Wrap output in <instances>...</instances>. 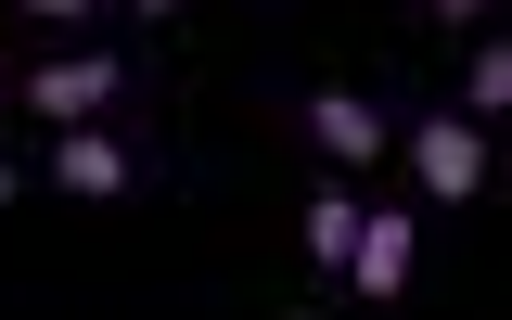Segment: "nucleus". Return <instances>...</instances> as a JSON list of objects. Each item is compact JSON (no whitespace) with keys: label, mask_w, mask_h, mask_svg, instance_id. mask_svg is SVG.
<instances>
[{"label":"nucleus","mask_w":512,"mask_h":320,"mask_svg":"<svg viewBox=\"0 0 512 320\" xmlns=\"http://www.w3.org/2000/svg\"><path fill=\"white\" fill-rule=\"evenodd\" d=\"M39 180L52 192H154L167 180V141H154V116H64L52 141H39Z\"/></svg>","instance_id":"1"},{"label":"nucleus","mask_w":512,"mask_h":320,"mask_svg":"<svg viewBox=\"0 0 512 320\" xmlns=\"http://www.w3.org/2000/svg\"><path fill=\"white\" fill-rule=\"evenodd\" d=\"M13 103H26L39 128L116 116V103H141V52H128V39H39V64L13 77Z\"/></svg>","instance_id":"2"},{"label":"nucleus","mask_w":512,"mask_h":320,"mask_svg":"<svg viewBox=\"0 0 512 320\" xmlns=\"http://www.w3.org/2000/svg\"><path fill=\"white\" fill-rule=\"evenodd\" d=\"M384 154H410V192H423V205H474V180H487V116L423 103V116H397Z\"/></svg>","instance_id":"3"},{"label":"nucleus","mask_w":512,"mask_h":320,"mask_svg":"<svg viewBox=\"0 0 512 320\" xmlns=\"http://www.w3.org/2000/svg\"><path fill=\"white\" fill-rule=\"evenodd\" d=\"M295 116H308V154L333 167V180H372V167H384V141H397V103H372L359 77H320Z\"/></svg>","instance_id":"4"},{"label":"nucleus","mask_w":512,"mask_h":320,"mask_svg":"<svg viewBox=\"0 0 512 320\" xmlns=\"http://www.w3.org/2000/svg\"><path fill=\"white\" fill-rule=\"evenodd\" d=\"M423 192H359V231H346V269L333 282H359V295H397L410 269H423Z\"/></svg>","instance_id":"5"},{"label":"nucleus","mask_w":512,"mask_h":320,"mask_svg":"<svg viewBox=\"0 0 512 320\" xmlns=\"http://www.w3.org/2000/svg\"><path fill=\"white\" fill-rule=\"evenodd\" d=\"M346 231H359V180H320L308 205H295V244H308V269H346Z\"/></svg>","instance_id":"6"},{"label":"nucleus","mask_w":512,"mask_h":320,"mask_svg":"<svg viewBox=\"0 0 512 320\" xmlns=\"http://www.w3.org/2000/svg\"><path fill=\"white\" fill-rule=\"evenodd\" d=\"M512 103V39H487L474 26V64H461V116H500Z\"/></svg>","instance_id":"7"},{"label":"nucleus","mask_w":512,"mask_h":320,"mask_svg":"<svg viewBox=\"0 0 512 320\" xmlns=\"http://www.w3.org/2000/svg\"><path fill=\"white\" fill-rule=\"evenodd\" d=\"M13 13H26L39 39H77V26H103V0H13Z\"/></svg>","instance_id":"8"},{"label":"nucleus","mask_w":512,"mask_h":320,"mask_svg":"<svg viewBox=\"0 0 512 320\" xmlns=\"http://www.w3.org/2000/svg\"><path fill=\"white\" fill-rule=\"evenodd\" d=\"M116 26H167V13H192V0H103Z\"/></svg>","instance_id":"9"},{"label":"nucleus","mask_w":512,"mask_h":320,"mask_svg":"<svg viewBox=\"0 0 512 320\" xmlns=\"http://www.w3.org/2000/svg\"><path fill=\"white\" fill-rule=\"evenodd\" d=\"M436 13H448V26H487V13H500V0H436Z\"/></svg>","instance_id":"10"},{"label":"nucleus","mask_w":512,"mask_h":320,"mask_svg":"<svg viewBox=\"0 0 512 320\" xmlns=\"http://www.w3.org/2000/svg\"><path fill=\"white\" fill-rule=\"evenodd\" d=\"M13 192H26V154H13V141H0V205H13Z\"/></svg>","instance_id":"11"},{"label":"nucleus","mask_w":512,"mask_h":320,"mask_svg":"<svg viewBox=\"0 0 512 320\" xmlns=\"http://www.w3.org/2000/svg\"><path fill=\"white\" fill-rule=\"evenodd\" d=\"M0 103H13V64H0Z\"/></svg>","instance_id":"12"}]
</instances>
